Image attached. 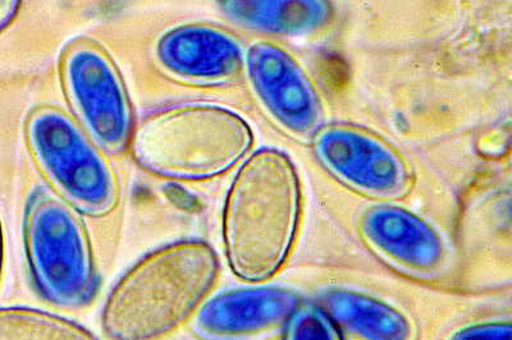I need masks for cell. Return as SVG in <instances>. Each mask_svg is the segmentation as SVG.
<instances>
[{"label": "cell", "instance_id": "7a4b0ae2", "mask_svg": "<svg viewBox=\"0 0 512 340\" xmlns=\"http://www.w3.org/2000/svg\"><path fill=\"white\" fill-rule=\"evenodd\" d=\"M216 251L203 241H182L152 252L132 266L103 307V332L111 340H157L189 320L216 283Z\"/></svg>", "mask_w": 512, "mask_h": 340}, {"label": "cell", "instance_id": "4fadbf2b", "mask_svg": "<svg viewBox=\"0 0 512 340\" xmlns=\"http://www.w3.org/2000/svg\"><path fill=\"white\" fill-rule=\"evenodd\" d=\"M221 8L237 24L283 35L309 34L327 25L332 17L331 4L317 0L222 2Z\"/></svg>", "mask_w": 512, "mask_h": 340}, {"label": "cell", "instance_id": "8992f818", "mask_svg": "<svg viewBox=\"0 0 512 340\" xmlns=\"http://www.w3.org/2000/svg\"><path fill=\"white\" fill-rule=\"evenodd\" d=\"M61 81L80 126L105 151L130 145L134 112L125 82L107 50L89 39L73 41L62 54Z\"/></svg>", "mask_w": 512, "mask_h": 340}, {"label": "cell", "instance_id": "ba28073f", "mask_svg": "<svg viewBox=\"0 0 512 340\" xmlns=\"http://www.w3.org/2000/svg\"><path fill=\"white\" fill-rule=\"evenodd\" d=\"M254 94L288 135L313 140L324 127L326 109L312 78L280 45L258 41L245 55Z\"/></svg>", "mask_w": 512, "mask_h": 340}, {"label": "cell", "instance_id": "30bf717a", "mask_svg": "<svg viewBox=\"0 0 512 340\" xmlns=\"http://www.w3.org/2000/svg\"><path fill=\"white\" fill-rule=\"evenodd\" d=\"M301 306L300 294L288 288L231 289L204 301L192 328L203 340H249L287 324Z\"/></svg>", "mask_w": 512, "mask_h": 340}, {"label": "cell", "instance_id": "9a60e30c", "mask_svg": "<svg viewBox=\"0 0 512 340\" xmlns=\"http://www.w3.org/2000/svg\"><path fill=\"white\" fill-rule=\"evenodd\" d=\"M287 324L286 340H340L335 325L319 307L301 306Z\"/></svg>", "mask_w": 512, "mask_h": 340}, {"label": "cell", "instance_id": "2e32d148", "mask_svg": "<svg viewBox=\"0 0 512 340\" xmlns=\"http://www.w3.org/2000/svg\"><path fill=\"white\" fill-rule=\"evenodd\" d=\"M447 340H512L509 320L483 321L456 330Z\"/></svg>", "mask_w": 512, "mask_h": 340}, {"label": "cell", "instance_id": "3957f363", "mask_svg": "<svg viewBox=\"0 0 512 340\" xmlns=\"http://www.w3.org/2000/svg\"><path fill=\"white\" fill-rule=\"evenodd\" d=\"M254 135L239 114L214 105H184L146 117L132 133L141 168L176 181H200L235 167Z\"/></svg>", "mask_w": 512, "mask_h": 340}, {"label": "cell", "instance_id": "5b68a950", "mask_svg": "<svg viewBox=\"0 0 512 340\" xmlns=\"http://www.w3.org/2000/svg\"><path fill=\"white\" fill-rule=\"evenodd\" d=\"M26 139L58 196L79 213L100 218L120 201V183L102 147L63 110L50 105L30 113Z\"/></svg>", "mask_w": 512, "mask_h": 340}, {"label": "cell", "instance_id": "52a82bcc", "mask_svg": "<svg viewBox=\"0 0 512 340\" xmlns=\"http://www.w3.org/2000/svg\"><path fill=\"white\" fill-rule=\"evenodd\" d=\"M313 144L323 167L360 194L399 199L413 187V172L399 151L363 128L324 126Z\"/></svg>", "mask_w": 512, "mask_h": 340}, {"label": "cell", "instance_id": "8fae6325", "mask_svg": "<svg viewBox=\"0 0 512 340\" xmlns=\"http://www.w3.org/2000/svg\"><path fill=\"white\" fill-rule=\"evenodd\" d=\"M159 66L169 76L196 86H221L245 67L239 40L217 26L187 24L169 30L155 48Z\"/></svg>", "mask_w": 512, "mask_h": 340}, {"label": "cell", "instance_id": "7c38bea8", "mask_svg": "<svg viewBox=\"0 0 512 340\" xmlns=\"http://www.w3.org/2000/svg\"><path fill=\"white\" fill-rule=\"evenodd\" d=\"M318 307L350 340H416L414 320L373 294L331 288L319 294Z\"/></svg>", "mask_w": 512, "mask_h": 340}, {"label": "cell", "instance_id": "e0dca14e", "mask_svg": "<svg viewBox=\"0 0 512 340\" xmlns=\"http://www.w3.org/2000/svg\"><path fill=\"white\" fill-rule=\"evenodd\" d=\"M20 7L21 3L16 0H0V32L11 25Z\"/></svg>", "mask_w": 512, "mask_h": 340}, {"label": "cell", "instance_id": "5bb4252c", "mask_svg": "<svg viewBox=\"0 0 512 340\" xmlns=\"http://www.w3.org/2000/svg\"><path fill=\"white\" fill-rule=\"evenodd\" d=\"M0 340H98L84 326L29 307L0 309Z\"/></svg>", "mask_w": 512, "mask_h": 340}, {"label": "cell", "instance_id": "277c9868", "mask_svg": "<svg viewBox=\"0 0 512 340\" xmlns=\"http://www.w3.org/2000/svg\"><path fill=\"white\" fill-rule=\"evenodd\" d=\"M24 238L32 280L45 300L63 309L93 300L98 274L79 211L53 192L36 191L26 205Z\"/></svg>", "mask_w": 512, "mask_h": 340}, {"label": "cell", "instance_id": "ac0fdd59", "mask_svg": "<svg viewBox=\"0 0 512 340\" xmlns=\"http://www.w3.org/2000/svg\"><path fill=\"white\" fill-rule=\"evenodd\" d=\"M3 261H4V236H3L2 220H0V279H2Z\"/></svg>", "mask_w": 512, "mask_h": 340}, {"label": "cell", "instance_id": "6da1fadb", "mask_svg": "<svg viewBox=\"0 0 512 340\" xmlns=\"http://www.w3.org/2000/svg\"><path fill=\"white\" fill-rule=\"evenodd\" d=\"M300 215V179L291 159L274 149L251 155L224 205L223 241L233 273L248 282L277 274L294 247Z\"/></svg>", "mask_w": 512, "mask_h": 340}, {"label": "cell", "instance_id": "9c48e42d", "mask_svg": "<svg viewBox=\"0 0 512 340\" xmlns=\"http://www.w3.org/2000/svg\"><path fill=\"white\" fill-rule=\"evenodd\" d=\"M359 231L384 260L419 277L441 274L450 260V248L438 228L399 205L370 206L361 214Z\"/></svg>", "mask_w": 512, "mask_h": 340}]
</instances>
